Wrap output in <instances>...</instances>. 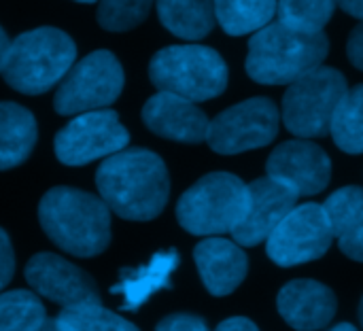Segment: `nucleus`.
I'll return each mask as SVG.
<instances>
[{
  "label": "nucleus",
  "instance_id": "obj_8",
  "mask_svg": "<svg viewBox=\"0 0 363 331\" xmlns=\"http://www.w3.org/2000/svg\"><path fill=\"white\" fill-rule=\"evenodd\" d=\"M123 89V68L119 60L106 51H94L72 64L60 81L53 96V108L60 115H81L111 106Z\"/></svg>",
  "mask_w": 363,
  "mask_h": 331
},
{
  "label": "nucleus",
  "instance_id": "obj_31",
  "mask_svg": "<svg viewBox=\"0 0 363 331\" xmlns=\"http://www.w3.org/2000/svg\"><path fill=\"white\" fill-rule=\"evenodd\" d=\"M215 331H259L257 325L245 317H232V319H225L219 327Z\"/></svg>",
  "mask_w": 363,
  "mask_h": 331
},
{
  "label": "nucleus",
  "instance_id": "obj_23",
  "mask_svg": "<svg viewBox=\"0 0 363 331\" xmlns=\"http://www.w3.org/2000/svg\"><path fill=\"white\" fill-rule=\"evenodd\" d=\"M330 132L345 153H363V85L347 89L336 108Z\"/></svg>",
  "mask_w": 363,
  "mask_h": 331
},
{
  "label": "nucleus",
  "instance_id": "obj_4",
  "mask_svg": "<svg viewBox=\"0 0 363 331\" xmlns=\"http://www.w3.org/2000/svg\"><path fill=\"white\" fill-rule=\"evenodd\" d=\"M77 57L74 40L57 28H34L11 40L2 77L4 81L28 96H38L57 85Z\"/></svg>",
  "mask_w": 363,
  "mask_h": 331
},
{
  "label": "nucleus",
  "instance_id": "obj_9",
  "mask_svg": "<svg viewBox=\"0 0 363 331\" xmlns=\"http://www.w3.org/2000/svg\"><path fill=\"white\" fill-rule=\"evenodd\" d=\"M334 242V230L325 206L302 204L296 206L268 236V257L283 266H300L319 259Z\"/></svg>",
  "mask_w": 363,
  "mask_h": 331
},
{
  "label": "nucleus",
  "instance_id": "obj_19",
  "mask_svg": "<svg viewBox=\"0 0 363 331\" xmlns=\"http://www.w3.org/2000/svg\"><path fill=\"white\" fill-rule=\"evenodd\" d=\"M323 206L340 251L355 262H363V187H342Z\"/></svg>",
  "mask_w": 363,
  "mask_h": 331
},
{
  "label": "nucleus",
  "instance_id": "obj_15",
  "mask_svg": "<svg viewBox=\"0 0 363 331\" xmlns=\"http://www.w3.org/2000/svg\"><path fill=\"white\" fill-rule=\"evenodd\" d=\"M143 121L153 134L189 145L206 140L211 123L196 102L168 91H160L145 102Z\"/></svg>",
  "mask_w": 363,
  "mask_h": 331
},
{
  "label": "nucleus",
  "instance_id": "obj_27",
  "mask_svg": "<svg viewBox=\"0 0 363 331\" xmlns=\"http://www.w3.org/2000/svg\"><path fill=\"white\" fill-rule=\"evenodd\" d=\"M155 0H98V23L108 32H125L140 26Z\"/></svg>",
  "mask_w": 363,
  "mask_h": 331
},
{
  "label": "nucleus",
  "instance_id": "obj_12",
  "mask_svg": "<svg viewBox=\"0 0 363 331\" xmlns=\"http://www.w3.org/2000/svg\"><path fill=\"white\" fill-rule=\"evenodd\" d=\"M268 176L289 187L298 198L321 193L332 179L328 153L308 140H287L279 145L266 164Z\"/></svg>",
  "mask_w": 363,
  "mask_h": 331
},
{
  "label": "nucleus",
  "instance_id": "obj_35",
  "mask_svg": "<svg viewBox=\"0 0 363 331\" xmlns=\"http://www.w3.org/2000/svg\"><path fill=\"white\" fill-rule=\"evenodd\" d=\"M330 331H357L353 325H349V323H342V325H336L334 330H330Z\"/></svg>",
  "mask_w": 363,
  "mask_h": 331
},
{
  "label": "nucleus",
  "instance_id": "obj_6",
  "mask_svg": "<svg viewBox=\"0 0 363 331\" xmlns=\"http://www.w3.org/2000/svg\"><path fill=\"white\" fill-rule=\"evenodd\" d=\"M249 187L230 172H213L191 185L177 204V219L194 236L232 234L245 217Z\"/></svg>",
  "mask_w": 363,
  "mask_h": 331
},
{
  "label": "nucleus",
  "instance_id": "obj_16",
  "mask_svg": "<svg viewBox=\"0 0 363 331\" xmlns=\"http://www.w3.org/2000/svg\"><path fill=\"white\" fill-rule=\"evenodd\" d=\"M277 306L289 327L298 331L323 330L336 315V296L330 287L317 281H291L287 283Z\"/></svg>",
  "mask_w": 363,
  "mask_h": 331
},
{
  "label": "nucleus",
  "instance_id": "obj_11",
  "mask_svg": "<svg viewBox=\"0 0 363 331\" xmlns=\"http://www.w3.org/2000/svg\"><path fill=\"white\" fill-rule=\"evenodd\" d=\"M279 132V108L270 98L245 100L208 123L206 142L221 155L266 147Z\"/></svg>",
  "mask_w": 363,
  "mask_h": 331
},
{
  "label": "nucleus",
  "instance_id": "obj_21",
  "mask_svg": "<svg viewBox=\"0 0 363 331\" xmlns=\"http://www.w3.org/2000/svg\"><path fill=\"white\" fill-rule=\"evenodd\" d=\"M160 21L185 40L204 38L215 26L213 0H155Z\"/></svg>",
  "mask_w": 363,
  "mask_h": 331
},
{
  "label": "nucleus",
  "instance_id": "obj_17",
  "mask_svg": "<svg viewBox=\"0 0 363 331\" xmlns=\"http://www.w3.org/2000/svg\"><path fill=\"white\" fill-rule=\"evenodd\" d=\"M194 259L204 287L219 298L236 291L249 272V259L240 245L225 238L202 240L194 251Z\"/></svg>",
  "mask_w": 363,
  "mask_h": 331
},
{
  "label": "nucleus",
  "instance_id": "obj_25",
  "mask_svg": "<svg viewBox=\"0 0 363 331\" xmlns=\"http://www.w3.org/2000/svg\"><path fill=\"white\" fill-rule=\"evenodd\" d=\"M336 0H279L277 13L279 21L298 32H323L325 23L332 19Z\"/></svg>",
  "mask_w": 363,
  "mask_h": 331
},
{
  "label": "nucleus",
  "instance_id": "obj_20",
  "mask_svg": "<svg viewBox=\"0 0 363 331\" xmlns=\"http://www.w3.org/2000/svg\"><path fill=\"white\" fill-rule=\"evenodd\" d=\"M38 138L34 115L15 102H0V170L23 164Z\"/></svg>",
  "mask_w": 363,
  "mask_h": 331
},
{
  "label": "nucleus",
  "instance_id": "obj_37",
  "mask_svg": "<svg viewBox=\"0 0 363 331\" xmlns=\"http://www.w3.org/2000/svg\"><path fill=\"white\" fill-rule=\"evenodd\" d=\"M77 2H85V4H91V2H98V0H77Z\"/></svg>",
  "mask_w": 363,
  "mask_h": 331
},
{
  "label": "nucleus",
  "instance_id": "obj_14",
  "mask_svg": "<svg viewBox=\"0 0 363 331\" xmlns=\"http://www.w3.org/2000/svg\"><path fill=\"white\" fill-rule=\"evenodd\" d=\"M247 187L249 204L242 221L232 232V236L240 247H255L268 240L277 225L298 206V196L272 176L257 179Z\"/></svg>",
  "mask_w": 363,
  "mask_h": 331
},
{
  "label": "nucleus",
  "instance_id": "obj_26",
  "mask_svg": "<svg viewBox=\"0 0 363 331\" xmlns=\"http://www.w3.org/2000/svg\"><path fill=\"white\" fill-rule=\"evenodd\" d=\"M47 319L43 302L30 291L0 293V331H32Z\"/></svg>",
  "mask_w": 363,
  "mask_h": 331
},
{
  "label": "nucleus",
  "instance_id": "obj_18",
  "mask_svg": "<svg viewBox=\"0 0 363 331\" xmlns=\"http://www.w3.org/2000/svg\"><path fill=\"white\" fill-rule=\"evenodd\" d=\"M177 266H179L177 251L157 253L147 266L123 268L119 274V283L111 289V293L121 298L123 310H138L151 296H155L157 291L170 285V276Z\"/></svg>",
  "mask_w": 363,
  "mask_h": 331
},
{
  "label": "nucleus",
  "instance_id": "obj_5",
  "mask_svg": "<svg viewBox=\"0 0 363 331\" xmlns=\"http://www.w3.org/2000/svg\"><path fill=\"white\" fill-rule=\"evenodd\" d=\"M149 79L160 91L177 94L191 102H204L225 91L228 66L211 47L172 45L153 55Z\"/></svg>",
  "mask_w": 363,
  "mask_h": 331
},
{
  "label": "nucleus",
  "instance_id": "obj_32",
  "mask_svg": "<svg viewBox=\"0 0 363 331\" xmlns=\"http://www.w3.org/2000/svg\"><path fill=\"white\" fill-rule=\"evenodd\" d=\"M336 2H338V6H342L345 13L363 19V0H336Z\"/></svg>",
  "mask_w": 363,
  "mask_h": 331
},
{
  "label": "nucleus",
  "instance_id": "obj_28",
  "mask_svg": "<svg viewBox=\"0 0 363 331\" xmlns=\"http://www.w3.org/2000/svg\"><path fill=\"white\" fill-rule=\"evenodd\" d=\"M155 331H211L206 321L196 317V315H187V313H177L170 315L166 319H162L157 323Z\"/></svg>",
  "mask_w": 363,
  "mask_h": 331
},
{
  "label": "nucleus",
  "instance_id": "obj_34",
  "mask_svg": "<svg viewBox=\"0 0 363 331\" xmlns=\"http://www.w3.org/2000/svg\"><path fill=\"white\" fill-rule=\"evenodd\" d=\"M32 331H60V327H57V321L55 319H45L38 327H34Z\"/></svg>",
  "mask_w": 363,
  "mask_h": 331
},
{
  "label": "nucleus",
  "instance_id": "obj_7",
  "mask_svg": "<svg viewBox=\"0 0 363 331\" xmlns=\"http://www.w3.org/2000/svg\"><path fill=\"white\" fill-rule=\"evenodd\" d=\"M340 70L319 66L296 79L283 98V121L300 138H321L332 130V119L347 94Z\"/></svg>",
  "mask_w": 363,
  "mask_h": 331
},
{
  "label": "nucleus",
  "instance_id": "obj_13",
  "mask_svg": "<svg viewBox=\"0 0 363 331\" xmlns=\"http://www.w3.org/2000/svg\"><path fill=\"white\" fill-rule=\"evenodd\" d=\"M28 285L43 298L74 308L100 302L94 281L68 259L53 253H38L26 264Z\"/></svg>",
  "mask_w": 363,
  "mask_h": 331
},
{
  "label": "nucleus",
  "instance_id": "obj_22",
  "mask_svg": "<svg viewBox=\"0 0 363 331\" xmlns=\"http://www.w3.org/2000/svg\"><path fill=\"white\" fill-rule=\"evenodd\" d=\"M215 19L232 36H242L268 26L279 0H213Z\"/></svg>",
  "mask_w": 363,
  "mask_h": 331
},
{
  "label": "nucleus",
  "instance_id": "obj_30",
  "mask_svg": "<svg viewBox=\"0 0 363 331\" xmlns=\"http://www.w3.org/2000/svg\"><path fill=\"white\" fill-rule=\"evenodd\" d=\"M347 51H349V57L353 62L355 68L363 70V19L362 23L351 32L349 36V45H347Z\"/></svg>",
  "mask_w": 363,
  "mask_h": 331
},
{
  "label": "nucleus",
  "instance_id": "obj_33",
  "mask_svg": "<svg viewBox=\"0 0 363 331\" xmlns=\"http://www.w3.org/2000/svg\"><path fill=\"white\" fill-rule=\"evenodd\" d=\"M9 45H11V38H9V36H6V32L0 28V70H2V64H4V57H6Z\"/></svg>",
  "mask_w": 363,
  "mask_h": 331
},
{
  "label": "nucleus",
  "instance_id": "obj_3",
  "mask_svg": "<svg viewBox=\"0 0 363 331\" xmlns=\"http://www.w3.org/2000/svg\"><path fill=\"white\" fill-rule=\"evenodd\" d=\"M330 40L323 32H298L281 21L268 23L249 40L247 72L264 85L294 83L319 68L328 55Z\"/></svg>",
  "mask_w": 363,
  "mask_h": 331
},
{
  "label": "nucleus",
  "instance_id": "obj_24",
  "mask_svg": "<svg viewBox=\"0 0 363 331\" xmlns=\"http://www.w3.org/2000/svg\"><path fill=\"white\" fill-rule=\"evenodd\" d=\"M55 321L60 331H140L134 323L104 308L100 302L64 308Z\"/></svg>",
  "mask_w": 363,
  "mask_h": 331
},
{
  "label": "nucleus",
  "instance_id": "obj_10",
  "mask_svg": "<svg viewBox=\"0 0 363 331\" xmlns=\"http://www.w3.org/2000/svg\"><path fill=\"white\" fill-rule=\"evenodd\" d=\"M130 142L119 115L108 108L77 115L64 125L53 142L55 157L66 166H85L123 151Z\"/></svg>",
  "mask_w": 363,
  "mask_h": 331
},
{
  "label": "nucleus",
  "instance_id": "obj_1",
  "mask_svg": "<svg viewBox=\"0 0 363 331\" xmlns=\"http://www.w3.org/2000/svg\"><path fill=\"white\" fill-rule=\"evenodd\" d=\"M104 204L128 221L155 219L170 196L164 159L149 149H128L106 157L96 172Z\"/></svg>",
  "mask_w": 363,
  "mask_h": 331
},
{
  "label": "nucleus",
  "instance_id": "obj_29",
  "mask_svg": "<svg viewBox=\"0 0 363 331\" xmlns=\"http://www.w3.org/2000/svg\"><path fill=\"white\" fill-rule=\"evenodd\" d=\"M15 272V255H13V245L6 236V232L0 228V289H4Z\"/></svg>",
  "mask_w": 363,
  "mask_h": 331
},
{
  "label": "nucleus",
  "instance_id": "obj_2",
  "mask_svg": "<svg viewBox=\"0 0 363 331\" xmlns=\"http://www.w3.org/2000/svg\"><path fill=\"white\" fill-rule=\"evenodd\" d=\"M38 221L62 251L77 257H96L111 242V208L74 187L49 189L38 204Z\"/></svg>",
  "mask_w": 363,
  "mask_h": 331
},
{
  "label": "nucleus",
  "instance_id": "obj_36",
  "mask_svg": "<svg viewBox=\"0 0 363 331\" xmlns=\"http://www.w3.org/2000/svg\"><path fill=\"white\" fill-rule=\"evenodd\" d=\"M359 319H362V325H363V300H362V304H359Z\"/></svg>",
  "mask_w": 363,
  "mask_h": 331
}]
</instances>
